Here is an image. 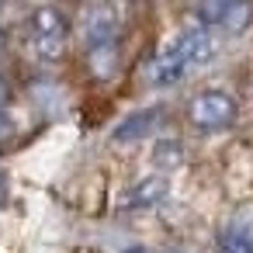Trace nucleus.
Wrapping results in <instances>:
<instances>
[{
    "instance_id": "nucleus-1",
    "label": "nucleus",
    "mask_w": 253,
    "mask_h": 253,
    "mask_svg": "<svg viewBox=\"0 0 253 253\" xmlns=\"http://www.w3.org/2000/svg\"><path fill=\"white\" fill-rule=\"evenodd\" d=\"M211 59V39H208V25H191L184 28L153 63L149 70V80L156 87H170V84H180L187 73H194L198 66H205Z\"/></svg>"
},
{
    "instance_id": "nucleus-2",
    "label": "nucleus",
    "mask_w": 253,
    "mask_h": 253,
    "mask_svg": "<svg viewBox=\"0 0 253 253\" xmlns=\"http://www.w3.org/2000/svg\"><path fill=\"white\" fill-rule=\"evenodd\" d=\"M66 42H70V21H66V14H59L56 7L32 11V18H28V49H32L35 59H42V63L59 59L63 49H66Z\"/></svg>"
},
{
    "instance_id": "nucleus-3",
    "label": "nucleus",
    "mask_w": 253,
    "mask_h": 253,
    "mask_svg": "<svg viewBox=\"0 0 253 253\" xmlns=\"http://www.w3.org/2000/svg\"><path fill=\"white\" fill-rule=\"evenodd\" d=\"M187 118H191V125L201 128V132H222V128H229V125L239 118V104H236V97L225 94V90H205V94H198V97L191 101Z\"/></svg>"
},
{
    "instance_id": "nucleus-4",
    "label": "nucleus",
    "mask_w": 253,
    "mask_h": 253,
    "mask_svg": "<svg viewBox=\"0 0 253 253\" xmlns=\"http://www.w3.org/2000/svg\"><path fill=\"white\" fill-rule=\"evenodd\" d=\"M198 21L222 28L225 35H243L253 21V0H201Z\"/></svg>"
},
{
    "instance_id": "nucleus-5",
    "label": "nucleus",
    "mask_w": 253,
    "mask_h": 253,
    "mask_svg": "<svg viewBox=\"0 0 253 253\" xmlns=\"http://www.w3.org/2000/svg\"><path fill=\"white\" fill-rule=\"evenodd\" d=\"M163 118V108H142V111H132L128 118H122L115 128H111V142L118 146H128V142H139V139H149L156 132Z\"/></svg>"
},
{
    "instance_id": "nucleus-6",
    "label": "nucleus",
    "mask_w": 253,
    "mask_h": 253,
    "mask_svg": "<svg viewBox=\"0 0 253 253\" xmlns=\"http://www.w3.org/2000/svg\"><path fill=\"white\" fill-rule=\"evenodd\" d=\"M218 253H253V211H236L218 232Z\"/></svg>"
},
{
    "instance_id": "nucleus-7",
    "label": "nucleus",
    "mask_w": 253,
    "mask_h": 253,
    "mask_svg": "<svg viewBox=\"0 0 253 253\" xmlns=\"http://www.w3.org/2000/svg\"><path fill=\"white\" fill-rule=\"evenodd\" d=\"M118 39V14L101 4V7H90L84 14V45L94 49V45H104V42H115Z\"/></svg>"
},
{
    "instance_id": "nucleus-8",
    "label": "nucleus",
    "mask_w": 253,
    "mask_h": 253,
    "mask_svg": "<svg viewBox=\"0 0 253 253\" xmlns=\"http://www.w3.org/2000/svg\"><path fill=\"white\" fill-rule=\"evenodd\" d=\"M163 198H167V180L163 177H146L142 184H135L125 194V208L128 211H146V208H156Z\"/></svg>"
},
{
    "instance_id": "nucleus-9",
    "label": "nucleus",
    "mask_w": 253,
    "mask_h": 253,
    "mask_svg": "<svg viewBox=\"0 0 253 253\" xmlns=\"http://www.w3.org/2000/svg\"><path fill=\"white\" fill-rule=\"evenodd\" d=\"M87 63L94 70V77L101 80H111L118 73V42H104V45H94L87 49Z\"/></svg>"
},
{
    "instance_id": "nucleus-10",
    "label": "nucleus",
    "mask_w": 253,
    "mask_h": 253,
    "mask_svg": "<svg viewBox=\"0 0 253 253\" xmlns=\"http://www.w3.org/2000/svg\"><path fill=\"white\" fill-rule=\"evenodd\" d=\"M7 101H11V90H7V80H4V77H0V108H4Z\"/></svg>"
},
{
    "instance_id": "nucleus-11",
    "label": "nucleus",
    "mask_w": 253,
    "mask_h": 253,
    "mask_svg": "<svg viewBox=\"0 0 253 253\" xmlns=\"http://www.w3.org/2000/svg\"><path fill=\"white\" fill-rule=\"evenodd\" d=\"M4 194H7V180H4V173H0V205H4Z\"/></svg>"
},
{
    "instance_id": "nucleus-12",
    "label": "nucleus",
    "mask_w": 253,
    "mask_h": 253,
    "mask_svg": "<svg viewBox=\"0 0 253 253\" xmlns=\"http://www.w3.org/2000/svg\"><path fill=\"white\" fill-rule=\"evenodd\" d=\"M125 253H146V250H139V246H132V250H125Z\"/></svg>"
},
{
    "instance_id": "nucleus-13",
    "label": "nucleus",
    "mask_w": 253,
    "mask_h": 253,
    "mask_svg": "<svg viewBox=\"0 0 253 253\" xmlns=\"http://www.w3.org/2000/svg\"><path fill=\"white\" fill-rule=\"evenodd\" d=\"M0 59H4V42H0Z\"/></svg>"
},
{
    "instance_id": "nucleus-14",
    "label": "nucleus",
    "mask_w": 253,
    "mask_h": 253,
    "mask_svg": "<svg viewBox=\"0 0 253 253\" xmlns=\"http://www.w3.org/2000/svg\"><path fill=\"white\" fill-rule=\"evenodd\" d=\"M0 4H4V0H0Z\"/></svg>"
}]
</instances>
